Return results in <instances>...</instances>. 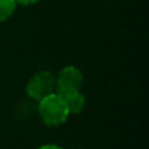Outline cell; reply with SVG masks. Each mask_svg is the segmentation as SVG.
I'll return each instance as SVG.
<instances>
[{
	"instance_id": "obj_1",
	"label": "cell",
	"mask_w": 149,
	"mask_h": 149,
	"mask_svg": "<svg viewBox=\"0 0 149 149\" xmlns=\"http://www.w3.org/2000/svg\"><path fill=\"white\" fill-rule=\"evenodd\" d=\"M36 111L39 119L47 127H58L63 124L70 116L64 101L56 93L37 102Z\"/></svg>"
},
{
	"instance_id": "obj_2",
	"label": "cell",
	"mask_w": 149,
	"mask_h": 149,
	"mask_svg": "<svg viewBox=\"0 0 149 149\" xmlns=\"http://www.w3.org/2000/svg\"><path fill=\"white\" fill-rule=\"evenodd\" d=\"M55 89H56L55 74L50 71H38L29 79L25 92L29 100L38 102V101L54 94Z\"/></svg>"
},
{
	"instance_id": "obj_3",
	"label": "cell",
	"mask_w": 149,
	"mask_h": 149,
	"mask_svg": "<svg viewBox=\"0 0 149 149\" xmlns=\"http://www.w3.org/2000/svg\"><path fill=\"white\" fill-rule=\"evenodd\" d=\"M56 80V94H64V93L76 92L81 90L84 76L81 71L74 65H65L59 71V73L55 76Z\"/></svg>"
},
{
	"instance_id": "obj_4",
	"label": "cell",
	"mask_w": 149,
	"mask_h": 149,
	"mask_svg": "<svg viewBox=\"0 0 149 149\" xmlns=\"http://www.w3.org/2000/svg\"><path fill=\"white\" fill-rule=\"evenodd\" d=\"M58 95H60L62 100L64 101L70 114L81 113V111L84 110L85 105H86V100H85L84 94L81 93V90H76V92H70V93L58 94Z\"/></svg>"
},
{
	"instance_id": "obj_5",
	"label": "cell",
	"mask_w": 149,
	"mask_h": 149,
	"mask_svg": "<svg viewBox=\"0 0 149 149\" xmlns=\"http://www.w3.org/2000/svg\"><path fill=\"white\" fill-rule=\"evenodd\" d=\"M33 102H34V101H31V100L21 101V102L15 107L16 116H17L18 119H28L31 114L36 113V107H37V106H34Z\"/></svg>"
},
{
	"instance_id": "obj_6",
	"label": "cell",
	"mask_w": 149,
	"mask_h": 149,
	"mask_svg": "<svg viewBox=\"0 0 149 149\" xmlns=\"http://www.w3.org/2000/svg\"><path fill=\"white\" fill-rule=\"evenodd\" d=\"M17 3L15 0H0V22L8 20L13 15Z\"/></svg>"
},
{
	"instance_id": "obj_7",
	"label": "cell",
	"mask_w": 149,
	"mask_h": 149,
	"mask_svg": "<svg viewBox=\"0 0 149 149\" xmlns=\"http://www.w3.org/2000/svg\"><path fill=\"white\" fill-rule=\"evenodd\" d=\"M17 4H22V5H30L34 4V3H38L39 0H15Z\"/></svg>"
},
{
	"instance_id": "obj_8",
	"label": "cell",
	"mask_w": 149,
	"mask_h": 149,
	"mask_svg": "<svg viewBox=\"0 0 149 149\" xmlns=\"http://www.w3.org/2000/svg\"><path fill=\"white\" fill-rule=\"evenodd\" d=\"M38 149H63V148L59 147V145H55V144H46V145L39 147Z\"/></svg>"
}]
</instances>
